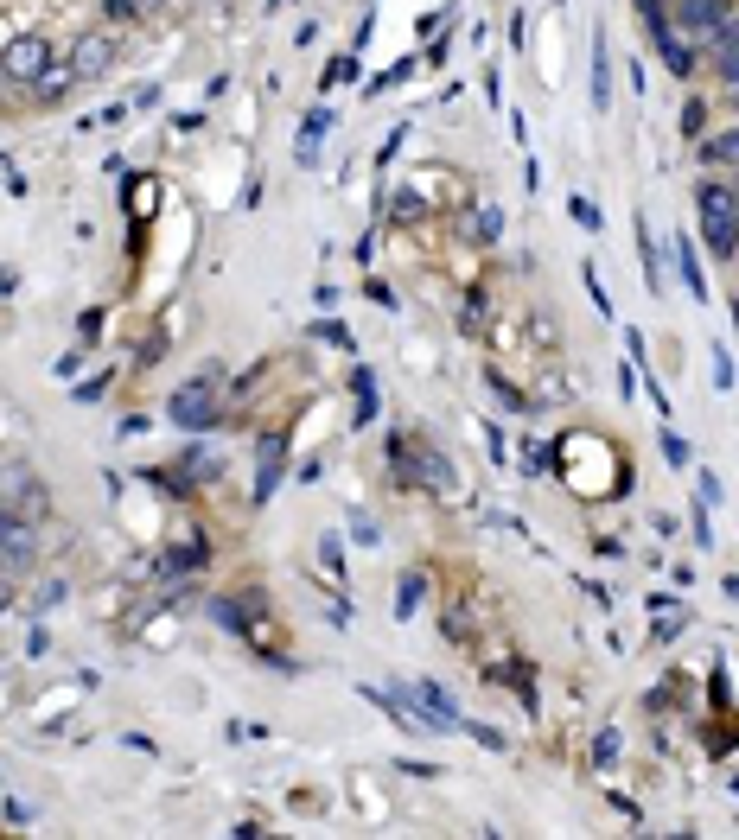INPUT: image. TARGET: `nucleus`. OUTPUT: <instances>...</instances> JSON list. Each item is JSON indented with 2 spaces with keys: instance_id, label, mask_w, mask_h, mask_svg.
<instances>
[{
  "instance_id": "cd10ccee",
  "label": "nucleus",
  "mask_w": 739,
  "mask_h": 840,
  "mask_svg": "<svg viewBox=\"0 0 739 840\" xmlns=\"http://www.w3.org/2000/svg\"><path fill=\"white\" fill-rule=\"evenodd\" d=\"M727 96H733V109H739V90H727Z\"/></svg>"
},
{
  "instance_id": "aec40b11",
  "label": "nucleus",
  "mask_w": 739,
  "mask_h": 840,
  "mask_svg": "<svg viewBox=\"0 0 739 840\" xmlns=\"http://www.w3.org/2000/svg\"><path fill=\"white\" fill-rule=\"evenodd\" d=\"M389 204H395V223H421V217H427V198H421V191H395Z\"/></svg>"
},
{
  "instance_id": "412c9836",
  "label": "nucleus",
  "mask_w": 739,
  "mask_h": 840,
  "mask_svg": "<svg viewBox=\"0 0 739 840\" xmlns=\"http://www.w3.org/2000/svg\"><path fill=\"white\" fill-rule=\"evenodd\" d=\"M682 134H689V140H701V134H708V102H701V96H689V102H682Z\"/></svg>"
},
{
  "instance_id": "0eeeda50",
  "label": "nucleus",
  "mask_w": 739,
  "mask_h": 840,
  "mask_svg": "<svg viewBox=\"0 0 739 840\" xmlns=\"http://www.w3.org/2000/svg\"><path fill=\"white\" fill-rule=\"evenodd\" d=\"M669 255H676V274H682V293H689L695 306H708V274H701V261L689 249V236H676L669 242Z\"/></svg>"
},
{
  "instance_id": "39448f33",
  "label": "nucleus",
  "mask_w": 739,
  "mask_h": 840,
  "mask_svg": "<svg viewBox=\"0 0 739 840\" xmlns=\"http://www.w3.org/2000/svg\"><path fill=\"white\" fill-rule=\"evenodd\" d=\"M39 560V541H32L26 516L13 522V510H0V573H26Z\"/></svg>"
},
{
  "instance_id": "a878e982",
  "label": "nucleus",
  "mask_w": 739,
  "mask_h": 840,
  "mask_svg": "<svg viewBox=\"0 0 739 840\" xmlns=\"http://www.w3.org/2000/svg\"><path fill=\"white\" fill-rule=\"evenodd\" d=\"M376 535H383V529H376L370 516H351V541H370V548H376Z\"/></svg>"
},
{
  "instance_id": "9d476101",
  "label": "nucleus",
  "mask_w": 739,
  "mask_h": 840,
  "mask_svg": "<svg viewBox=\"0 0 739 840\" xmlns=\"http://www.w3.org/2000/svg\"><path fill=\"white\" fill-rule=\"evenodd\" d=\"M708 64L720 70V83H727V90H739V20L708 45Z\"/></svg>"
},
{
  "instance_id": "bb28decb",
  "label": "nucleus",
  "mask_w": 739,
  "mask_h": 840,
  "mask_svg": "<svg viewBox=\"0 0 739 840\" xmlns=\"http://www.w3.org/2000/svg\"><path fill=\"white\" fill-rule=\"evenodd\" d=\"M319 560H325V573H345V560H338V541H319Z\"/></svg>"
},
{
  "instance_id": "b1692460",
  "label": "nucleus",
  "mask_w": 739,
  "mask_h": 840,
  "mask_svg": "<svg viewBox=\"0 0 739 840\" xmlns=\"http://www.w3.org/2000/svg\"><path fill=\"white\" fill-rule=\"evenodd\" d=\"M548 465H555V446H523V471H529V478L548 471Z\"/></svg>"
},
{
  "instance_id": "4be33fe9",
  "label": "nucleus",
  "mask_w": 739,
  "mask_h": 840,
  "mask_svg": "<svg viewBox=\"0 0 739 840\" xmlns=\"http://www.w3.org/2000/svg\"><path fill=\"white\" fill-rule=\"evenodd\" d=\"M485 293H472V300H466V312H459V331H466V338H478V331H485Z\"/></svg>"
},
{
  "instance_id": "f03ea898",
  "label": "nucleus",
  "mask_w": 739,
  "mask_h": 840,
  "mask_svg": "<svg viewBox=\"0 0 739 840\" xmlns=\"http://www.w3.org/2000/svg\"><path fill=\"white\" fill-rule=\"evenodd\" d=\"M217 370H204L198 382H185V389L166 401V420H173V427H185V433H204V427H217L223 420V395H217Z\"/></svg>"
},
{
  "instance_id": "4468645a",
  "label": "nucleus",
  "mask_w": 739,
  "mask_h": 840,
  "mask_svg": "<svg viewBox=\"0 0 739 840\" xmlns=\"http://www.w3.org/2000/svg\"><path fill=\"white\" fill-rule=\"evenodd\" d=\"M466 230H472L478 242H497V230H504V210H497V204H478V210H466Z\"/></svg>"
},
{
  "instance_id": "6ab92c4d",
  "label": "nucleus",
  "mask_w": 739,
  "mask_h": 840,
  "mask_svg": "<svg viewBox=\"0 0 739 840\" xmlns=\"http://www.w3.org/2000/svg\"><path fill=\"white\" fill-rule=\"evenodd\" d=\"M663 459H669V471H689L695 465V452H689V440H682L676 427H663Z\"/></svg>"
},
{
  "instance_id": "dca6fc26",
  "label": "nucleus",
  "mask_w": 739,
  "mask_h": 840,
  "mask_svg": "<svg viewBox=\"0 0 739 840\" xmlns=\"http://www.w3.org/2000/svg\"><path fill=\"white\" fill-rule=\"evenodd\" d=\"M421 599H427V580L421 573H402V586H395V618H415Z\"/></svg>"
},
{
  "instance_id": "a211bd4d",
  "label": "nucleus",
  "mask_w": 739,
  "mask_h": 840,
  "mask_svg": "<svg viewBox=\"0 0 739 840\" xmlns=\"http://www.w3.org/2000/svg\"><path fill=\"white\" fill-rule=\"evenodd\" d=\"M638 249H644V280H650V293H663V255H657V242H650L644 223H638Z\"/></svg>"
},
{
  "instance_id": "6e6552de",
  "label": "nucleus",
  "mask_w": 739,
  "mask_h": 840,
  "mask_svg": "<svg viewBox=\"0 0 739 840\" xmlns=\"http://www.w3.org/2000/svg\"><path fill=\"white\" fill-rule=\"evenodd\" d=\"M708 172H739V128H720V134H701V153H695Z\"/></svg>"
},
{
  "instance_id": "f3484780",
  "label": "nucleus",
  "mask_w": 739,
  "mask_h": 840,
  "mask_svg": "<svg viewBox=\"0 0 739 840\" xmlns=\"http://www.w3.org/2000/svg\"><path fill=\"white\" fill-rule=\"evenodd\" d=\"M618 745H625V732H618V726H599V739H593V770H612V764H618Z\"/></svg>"
},
{
  "instance_id": "7ed1b4c3",
  "label": "nucleus",
  "mask_w": 739,
  "mask_h": 840,
  "mask_svg": "<svg viewBox=\"0 0 739 840\" xmlns=\"http://www.w3.org/2000/svg\"><path fill=\"white\" fill-rule=\"evenodd\" d=\"M733 20H739V7H733V0H676V26H682V39L714 45Z\"/></svg>"
},
{
  "instance_id": "c85d7f7f",
  "label": "nucleus",
  "mask_w": 739,
  "mask_h": 840,
  "mask_svg": "<svg viewBox=\"0 0 739 840\" xmlns=\"http://www.w3.org/2000/svg\"><path fill=\"white\" fill-rule=\"evenodd\" d=\"M733 191H739V179H733Z\"/></svg>"
},
{
  "instance_id": "2eb2a0df",
  "label": "nucleus",
  "mask_w": 739,
  "mask_h": 840,
  "mask_svg": "<svg viewBox=\"0 0 739 840\" xmlns=\"http://www.w3.org/2000/svg\"><path fill=\"white\" fill-rule=\"evenodd\" d=\"M351 389H357V420H376V401H383V395H376V376L364 370V363L351 370Z\"/></svg>"
},
{
  "instance_id": "f8f14e48",
  "label": "nucleus",
  "mask_w": 739,
  "mask_h": 840,
  "mask_svg": "<svg viewBox=\"0 0 739 840\" xmlns=\"http://www.w3.org/2000/svg\"><path fill=\"white\" fill-rule=\"evenodd\" d=\"M593 102H599V109L612 102V39H606V32L593 39Z\"/></svg>"
},
{
  "instance_id": "393cba45",
  "label": "nucleus",
  "mask_w": 739,
  "mask_h": 840,
  "mask_svg": "<svg viewBox=\"0 0 739 840\" xmlns=\"http://www.w3.org/2000/svg\"><path fill=\"white\" fill-rule=\"evenodd\" d=\"M714 389H733V357H727V344H714Z\"/></svg>"
},
{
  "instance_id": "9b49d317",
  "label": "nucleus",
  "mask_w": 739,
  "mask_h": 840,
  "mask_svg": "<svg viewBox=\"0 0 739 840\" xmlns=\"http://www.w3.org/2000/svg\"><path fill=\"white\" fill-rule=\"evenodd\" d=\"M102 70H109V39H83L77 58H71V77L90 83V77H102Z\"/></svg>"
},
{
  "instance_id": "1a4fd4ad",
  "label": "nucleus",
  "mask_w": 739,
  "mask_h": 840,
  "mask_svg": "<svg viewBox=\"0 0 739 840\" xmlns=\"http://www.w3.org/2000/svg\"><path fill=\"white\" fill-rule=\"evenodd\" d=\"M204 554H211V548H204V535H192V541H166V548H160V573H173V580H179V573H198V567H204Z\"/></svg>"
},
{
  "instance_id": "423d86ee",
  "label": "nucleus",
  "mask_w": 739,
  "mask_h": 840,
  "mask_svg": "<svg viewBox=\"0 0 739 840\" xmlns=\"http://www.w3.org/2000/svg\"><path fill=\"white\" fill-rule=\"evenodd\" d=\"M281 478H287V433H268L255 446V503H268L281 490Z\"/></svg>"
},
{
  "instance_id": "5701e85b",
  "label": "nucleus",
  "mask_w": 739,
  "mask_h": 840,
  "mask_svg": "<svg viewBox=\"0 0 739 840\" xmlns=\"http://www.w3.org/2000/svg\"><path fill=\"white\" fill-rule=\"evenodd\" d=\"M567 210H574V223H580V230H593V236H599V223H606V217L593 210V198H580V191H574V198H567Z\"/></svg>"
},
{
  "instance_id": "20e7f679",
  "label": "nucleus",
  "mask_w": 739,
  "mask_h": 840,
  "mask_svg": "<svg viewBox=\"0 0 739 840\" xmlns=\"http://www.w3.org/2000/svg\"><path fill=\"white\" fill-rule=\"evenodd\" d=\"M51 70H58V64H51L45 39H13L7 51H0V77H7V83H45Z\"/></svg>"
},
{
  "instance_id": "ddd939ff",
  "label": "nucleus",
  "mask_w": 739,
  "mask_h": 840,
  "mask_svg": "<svg viewBox=\"0 0 739 840\" xmlns=\"http://www.w3.org/2000/svg\"><path fill=\"white\" fill-rule=\"evenodd\" d=\"M325 128H332V109L306 115V128H300V153H294L300 166H319V140H325Z\"/></svg>"
},
{
  "instance_id": "f257e3e1",
  "label": "nucleus",
  "mask_w": 739,
  "mask_h": 840,
  "mask_svg": "<svg viewBox=\"0 0 739 840\" xmlns=\"http://www.w3.org/2000/svg\"><path fill=\"white\" fill-rule=\"evenodd\" d=\"M695 217H701V242L714 261H739V191L733 179H701L695 185Z\"/></svg>"
}]
</instances>
